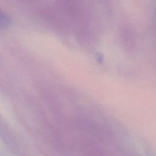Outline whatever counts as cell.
<instances>
[{"instance_id":"6da1fadb","label":"cell","mask_w":156,"mask_h":156,"mask_svg":"<svg viewBox=\"0 0 156 156\" xmlns=\"http://www.w3.org/2000/svg\"><path fill=\"white\" fill-rule=\"evenodd\" d=\"M10 23V20L8 16L0 9V30L7 28Z\"/></svg>"}]
</instances>
